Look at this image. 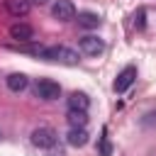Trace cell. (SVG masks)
Listing matches in <instances>:
<instances>
[{
    "label": "cell",
    "mask_w": 156,
    "mask_h": 156,
    "mask_svg": "<svg viewBox=\"0 0 156 156\" xmlns=\"http://www.w3.org/2000/svg\"><path fill=\"white\" fill-rule=\"evenodd\" d=\"M29 51L41 56V58H46V61H58L63 66H76L80 61L78 51H73L68 46H37V49H29Z\"/></svg>",
    "instance_id": "1"
},
{
    "label": "cell",
    "mask_w": 156,
    "mask_h": 156,
    "mask_svg": "<svg viewBox=\"0 0 156 156\" xmlns=\"http://www.w3.org/2000/svg\"><path fill=\"white\" fill-rule=\"evenodd\" d=\"M34 95L41 98V100H58L61 85H58L56 80H51V78H39V80L34 83Z\"/></svg>",
    "instance_id": "2"
},
{
    "label": "cell",
    "mask_w": 156,
    "mask_h": 156,
    "mask_svg": "<svg viewBox=\"0 0 156 156\" xmlns=\"http://www.w3.org/2000/svg\"><path fill=\"white\" fill-rule=\"evenodd\" d=\"M56 141H58V134L51 127H37L32 132V144L39 146V149H54Z\"/></svg>",
    "instance_id": "3"
},
{
    "label": "cell",
    "mask_w": 156,
    "mask_h": 156,
    "mask_svg": "<svg viewBox=\"0 0 156 156\" xmlns=\"http://www.w3.org/2000/svg\"><path fill=\"white\" fill-rule=\"evenodd\" d=\"M78 49H80L85 56H98V54H102L105 41H102L100 37H95V34H85V37L78 39Z\"/></svg>",
    "instance_id": "4"
},
{
    "label": "cell",
    "mask_w": 156,
    "mask_h": 156,
    "mask_svg": "<svg viewBox=\"0 0 156 156\" xmlns=\"http://www.w3.org/2000/svg\"><path fill=\"white\" fill-rule=\"evenodd\" d=\"M51 15H54L58 22H68V20L76 17V7H73L71 0H54V5H51Z\"/></svg>",
    "instance_id": "5"
},
{
    "label": "cell",
    "mask_w": 156,
    "mask_h": 156,
    "mask_svg": "<svg viewBox=\"0 0 156 156\" xmlns=\"http://www.w3.org/2000/svg\"><path fill=\"white\" fill-rule=\"evenodd\" d=\"M134 80H136V68L134 66H124L115 78V93H124Z\"/></svg>",
    "instance_id": "6"
},
{
    "label": "cell",
    "mask_w": 156,
    "mask_h": 156,
    "mask_svg": "<svg viewBox=\"0 0 156 156\" xmlns=\"http://www.w3.org/2000/svg\"><path fill=\"white\" fill-rule=\"evenodd\" d=\"M10 37H12L15 41L27 44V41H32V39H34V29H32L29 24H24V22H15V24L10 27Z\"/></svg>",
    "instance_id": "7"
},
{
    "label": "cell",
    "mask_w": 156,
    "mask_h": 156,
    "mask_svg": "<svg viewBox=\"0 0 156 156\" xmlns=\"http://www.w3.org/2000/svg\"><path fill=\"white\" fill-rule=\"evenodd\" d=\"M88 129L85 127H71L68 129V134H66V141L71 144V146H85L88 144Z\"/></svg>",
    "instance_id": "8"
},
{
    "label": "cell",
    "mask_w": 156,
    "mask_h": 156,
    "mask_svg": "<svg viewBox=\"0 0 156 156\" xmlns=\"http://www.w3.org/2000/svg\"><path fill=\"white\" fill-rule=\"evenodd\" d=\"M29 0H5V10L12 15V17H24L29 12Z\"/></svg>",
    "instance_id": "9"
},
{
    "label": "cell",
    "mask_w": 156,
    "mask_h": 156,
    "mask_svg": "<svg viewBox=\"0 0 156 156\" xmlns=\"http://www.w3.org/2000/svg\"><path fill=\"white\" fill-rule=\"evenodd\" d=\"M5 83H7V88H10L12 93H22V90L29 85V78H27L24 73H10V76L5 78Z\"/></svg>",
    "instance_id": "10"
},
{
    "label": "cell",
    "mask_w": 156,
    "mask_h": 156,
    "mask_svg": "<svg viewBox=\"0 0 156 156\" xmlns=\"http://www.w3.org/2000/svg\"><path fill=\"white\" fill-rule=\"evenodd\" d=\"M88 107H90V98L85 95V93H71L68 95V110H83V112H88Z\"/></svg>",
    "instance_id": "11"
},
{
    "label": "cell",
    "mask_w": 156,
    "mask_h": 156,
    "mask_svg": "<svg viewBox=\"0 0 156 156\" xmlns=\"http://www.w3.org/2000/svg\"><path fill=\"white\" fill-rule=\"evenodd\" d=\"M78 24L85 29H98L100 27V17L95 12H78Z\"/></svg>",
    "instance_id": "12"
},
{
    "label": "cell",
    "mask_w": 156,
    "mask_h": 156,
    "mask_svg": "<svg viewBox=\"0 0 156 156\" xmlns=\"http://www.w3.org/2000/svg\"><path fill=\"white\" fill-rule=\"evenodd\" d=\"M66 119H68L71 127H85L88 124V112H83V110H68Z\"/></svg>",
    "instance_id": "13"
},
{
    "label": "cell",
    "mask_w": 156,
    "mask_h": 156,
    "mask_svg": "<svg viewBox=\"0 0 156 156\" xmlns=\"http://www.w3.org/2000/svg\"><path fill=\"white\" fill-rule=\"evenodd\" d=\"M98 151H100V156H110L112 154V146H110V141H107V132L102 129V136H100V146H98Z\"/></svg>",
    "instance_id": "14"
}]
</instances>
